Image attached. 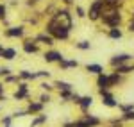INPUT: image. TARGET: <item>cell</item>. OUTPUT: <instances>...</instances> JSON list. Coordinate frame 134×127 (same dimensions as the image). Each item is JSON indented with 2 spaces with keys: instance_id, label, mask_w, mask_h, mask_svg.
<instances>
[{
  "instance_id": "cell-20",
  "label": "cell",
  "mask_w": 134,
  "mask_h": 127,
  "mask_svg": "<svg viewBox=\"0 0 134 127\" xmlns=\"http://www.w3.org/2000/svg\"><path fill=\"white\" fill-rule=\"evenodd\" d=\"M41 109V104H32L31 106V111H40Z\"/></svg>"
},
{
  "instance_id": "cell-4",
  "label": "cell",
  "mask_w": 134,
  "mask_h": 127,
  "mask_svg": "<svg viewBox=\"0 0 134 127\" xmlns=\"http://www.w3.org/2000/svg\"><path fill=\"white\" fill-rule=\"evenodd\" d=\"M45 59L47 61H61L63 57L59 52H48V54H45Z\"/></svg>"
},
{
  "instance_id": "cell-12",
  "label": "cell",
  "mask_w": 134,
  "mask_h": 127,
  "mask_svg": "<svg viewBox=\"0 0 134 127\" xmlns=\"http://www.w3.org/2000/svg\"><path fill=\"white\" fill-rule=\"evenodd\" d=\"M25 50H27V52H36L38 48H36V45H31V43H25Z\"/></svg>"
},
{
  "instance_id": "cell-11",
  "label": "cell",
  "mask_w": 134,
  "mask_h": 127,
  "mask_svg": "<svg viewBox=\"0 0 134 127\" xmlns=\"http://www.w3.org/2000/svg\"><path fill=\"white\" fill-rule=\"evenodd\" d=\"M91 104V97H84V98H81V106L82 107H88Z\"/></svg>"
},
{
  "instance_id": "cell-17",
  "label": "cell",
  "mask_w": 134,
  "mask_h": 127,
  "mask_svg": "<svg viewBox=\"0 0 134 127\" xmlns=\"http://www.w3.org/2000/svg\"><path fill=\"white\" fill-rule=\"evenodd\" d=\"M21 77H25V79H34L36 75H34V74H29V72H23V74H21Z\"/></svg>"
},
{
  "instance_id": "cell-24",
  "label": "cell",
  "mask_w": 134,
  "mask_h": 127,
  "mask_svg": "<svg viewBox=\"0 0 134 127\" xmlns=\"http://www.w3.org/2000/svg\"><path fill=\"white\" fill-rule=\"evenodd\" d=\"M0 93H2V84H0Z\"/></svg>"
},
{
  "instance_id": "cell-1",
  "label": "cell",
  "mask_w": 134,
  "mask_h": 127,
  "mask_svg": "<svg viewBox=\"0 0 134 127\" xmlns=\"http://www.w3.org/2000/svg\"><path fill=\"white\" fill-rule=\"evenodd\" d=\"M48 31H50L55 38H61V40L68 38V27H64V25H57L55 21H52V23H50Z\"/></svg>"
},
{
  "instance_id": "cell-16",
  "label": "cell",
  "mask_w": 134,
  "mask_h": 127,
  "mask_svg": "<svg viewBox=\"0 0 134 127\" xmlns=\"http://www.w3.org/2000/svg\"><path fill=\"white\" fill-rule=\"evenodd\" d=\"M38 40H40V41H47V45H50V43H52V38H48V36H40Z\"/></svg>"
},
{
  "instance_id": "cell-2",
  "label": "cell",
  "mask_w": 134,
  "mask_h": 127,
  "mask_svg": "<svg viewBox=\"0 0 134 127\" xmlns=\"http://www.w3.org/2000/svg\"><path fill=\"white\" fill-rule=\"evenodd\" d=\"M102 5H104V0H95V4H93L91 9H90V18H91V20H97V18H98Z\"/></svg>"
},
{
  "instance_id": "cell-21",
  "label": "cell",
  "mask_w": 134,
  "mask_h": 127,
  "mask_svg": "<svg viewBox=\"0 0 134 127\" xmlns=\"http://www.w3.org/2000/svg\"><path fill=\"white\" fill-rule=\"evenodd\" d=\"M79 48H90V43H86V41L79 43Z\"/></svg>"
},
{
  "instance_id": "cell-14",
  "label": "cell",
  "mask_w": 134,
  "mask_h": 127,
  "mask_svg": "<svg viewBox=\"0 0 134 127\" xmlns=\"http://www.w3.org/2000/svg\"><path fill=\"white\" fill-rule=\"evenodd\" d=\"M134 66H120L118 68V72H124V74H127V72H132Z\"/></svg>"
},
{
  "instance_id": "cell-19",
  "label": "cell",
  "mask_w": 134,
  "mask_h": 127,
  "mask_svg": "<svg viewBox=\"0 0 134 127\" xmlns=\"http://www.w3.org/2000/svg\"><path fill=\"white\" fill-rule=\"evenodd\" d=\"M114 82H118V75H111L109 77V84H114Z\"/></svg>"
},
{
  "instance_id": "cell-23",
  "label": "cell",
  "mask_w": 134,
  "mask_h": 127,
  "mask_svg": "<svg viewBox=\"0 0 134 127\" xmlns=\"http://www.w3.org/2000/svg\"><path fill=\"white\" fill-rule=\"evenodd\" d=\"M4 14H5V7H4V5H0V18H2Z\"/></svg>"
},
{
  "instance_id": "cell-5",
  "label": "cell",
  "mask_w": 134,
  "mask_h": 127,
  "mask_svg": "<svg viewBox=\"0 0 134 127\" xmlns=\"http://www.w3.org/2000/svg\"><path fill=\"white\" fill-rule=\"evenodd\" d=\"M102 95H104V102H105L107 106H111V107H113V106H116V102L113 100V97H111V95H107V93H105L104 90H102Z\"/></svg>"
},
{
  "instance_id": "cell-8",
  "label": "cell",
  "mask_w": 134,
  "mask_h": 127,
  "mask_svg": "<svg viewBox=\"0 0 134 127\" xmlns=\"http://www.w3.org/2000/svg\"><path fill=\"white\" fill-rule=\"evenodd\" d=\"M88 72H93V74H100V72H102V66H98V64H88Z\"/></svg>"
},
{
  "instance_id": "cell-18",
  "label": "cell",
  "mask_w": 134,
  "mask_h": 127,
  "mask_svg": "<svg viewBox=\"0 0 134 127\" xmlns=\"http://www.w3.org/2000/svg\"><path fill=\"white\" fill-rule=\"evenodd\" d=\"M57 86H59V88H63V90H70V84H66V82H61V81L57 82Z\"/></svg>"
},
{
  "instance_id": "cell-13",
  "label": "cell",
  "mask_w": 134,
  "mask_h": 127,
  "mask_svg": "<svg viewBox=\"0 0 134 127\" xmlns=\"http://www.w3.org/2000/svg\"><path fill=\"white\" fill-rule=\"evenodd\" d=\"M25 93H27V90H25V86H21L20 91L16 93V98H21V97H25Z\"/></svg>"
},
{
  "instance_id": "cell-6",
  "label": "cell",
  "mask_w": 134,
  "mask_h": 127,
  "mask_svg": "<svg viewBox=\"0 0 134 127\" xmlns=\"http://www.w3.org/2000/svg\"><path fill=\"white\" fill-rule=\"evenodd\" d=\"M98 86H100V88H107V86H109V79H107V77H104V75H100V77H98Z\"/></svg>"
},
{
  "instance_id": "cell-15",
  "label": "cell",
  "mask_w": 134,
  "mask_h": 127,
  "mask_svg": "<svg viewBox=\"0 0 134 127\" xmlns=\"http://www.w3.org/2000/svg\"><path fill=\"white\" fill-rule=\"evenodd\" d=\"M109 36H111V38H120V36H122V32L116 31V29H113V31L109 32Z\"/></svg>"
},
{
  "instance_id": "cell-25",
  "label": "cell",
  "mask_w": 134,
  "mask_h": 127,
  "mask_svg": "<svg viewBox=\"0 0 134 127\" xmlns=\"http://www.w3.org/2000/svg\"><path fill=\"white\" fill-rule=\"evenodd\" d=\"M0 52H2V48H0Z\"/></svg>"
},
{
  "instance_id": "cell-9",
  "label": "cell",
  "mask_w": 134,
  "mask_h": 127,
  "mask_svg": "<svg viewBox=\"0 0 134 127\" xmlns=\"http://www.w3.org/2000/svg\"><path fill=\"white\" fill-rule=\"evenodd\" d=\"M21 32H23V29H21V27H13L7 34H9V36H21Z\"/></svg>"
},
{
  "instance_id": "cell-22",
  "label": "cell",
  "mask_w": 134,
  "mask_h": 127,
  "mask_svg": "<svg viewBox=\"0 0 134 127\" xmlns=\"http://www.w3.org/2000/svg\"><path fill=\"white\" fill-rule=\"evenodd\" d=\"M125 118H134V111H129V113H125Z\"/></svg>"
},
{
  "instance_id": "cell-10",
  "label": "cell",
  "mask_w": 134,
  "mask_h": 127,
  "mask_svg": "<svg viewBox=\"0 0 134 127\" xmlns=\"http://www.w3.org/2000/svg\"><path fill=\"white\" fill-rule=\"evenodd\" d=\"M2 56H4L5 59H13V57H14V50H13V48H9V50H2Z\"/></svg>"
},
{
  "instance_id": "cell-7",
  "label": "cell",
  "mask_w": 134,
  "mask_h": 127,
  "mask_svg": "<svg viewBox=\"0 0 134 127\" xmlns=\"http://www.w3.org/2000/svg\"><path fill=\"white\" fill-rule=\"evenodd\" d=\"M127 59H129V56H125V54H124V56H116L111 63H113V64H120V63H124V61H127Z\"/></svg>"
},
{
  "instance_id": "cell-3",
  "label": "cell",
  "mask_w": 134,
  "mask_h": 127,
  "mask_svg": "<svg viewBox=\"0 0 134 127\" xmlns=\"http://www.w3.org/2000/svg\"><path fill=\"white\" fill-rule=\"evenodd\" d=\"M104 21L107 23V25H118V21H120V16H118V13H111V14H107V16H104Z\"/></svg>"
}]
</instances>
